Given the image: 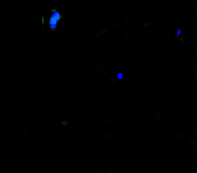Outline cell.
I'll use <instances>...</instances> for the list:
<instances>
[{
  "label": "cell",
  "instance_id": "2",
  "mask_svg": "<svg viewBox=\"0 0 197 173\" xmlns=\"http://www.w3.org/2000/svg\"><path fill=\"white\" fill-rule=\"evenodd\" d=\"M123 78H124V73H123V72H118V73H117V79L123 80Z\"/></svg>",
  "mask_w": 197,
  "mask_h": 173
},
{
  "label": "cell",
  "instance_id": "1",
  "mask_svg": "<svg viewBox=\"0 0 197 173\" xmlns=\"http://www.w3.org/2000/svg\"><path fill=\"white\" fill-rule=\"evenodd\" d=\"M61 20H62V13H61L59 10L54 9L52 11L49 13L48 16V20H46V23H48V27H49L51 31H55L56 27L59 25Z\"/></svg>",
  "mask_w": 197,
  "mask_h": 173
}]
</instances>
